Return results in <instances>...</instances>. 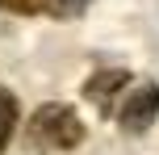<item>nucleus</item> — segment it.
Instances as JSON below:
<instances>
[{
  "label": "nucleus",
  "instance_id": "7ed1b4c3",
  "mask_svg": "<svg viewBox=\"0 0 159 155\" xmlns=\"http://www.w3.org/2000/svg\"><path fill=\"white\" fill-rule=\"evenodd\" d=\"M126 84V71H101V75H92V80L84 84V97L92 101V105H101L105 113H109V105H113V92Z\"/></svg>",
  "mask_w": 159,
  "mask_h": 155
},
{
  "label": "nucleus",
  "instance_id": "20e7f679",
  "mask_svg": "<svg viewBox=\"0 0 159 155\" xmlns=\"http://www.w3.org/2000/svg\"><path fill=\"white\" fill-rule=\"evenodd\" d=\"M13 126H17V101L0 88V151H4V143H8V134H13Z\"/></svg>",
  "mask_w": 159,
  "mask_h": 155
},
{
  "label": "nucleus",
  "instance_id": "423d86ee",
  "mask_svg": "<svg viewBox=\"0 0 159 155\" xmlns=\"http://www.w3.org/2000/svg\"><path fill=\"white\" fill-rule=\"evenodd\" d=\"M8 13H34V0H0Z\"/></svg>",
  "mask_w": 159,
  "mask_h": 155
},
{
  "label": "nucleus",
  "instance_id": "f257e3e1",
  "mask_svg": "<svg viewBox=\"0 0 159 155\" xmlns=\"http://www.w3.org/2000/svg\"><path fill=\"white\" fill-rule=\"evenodd\" d=\"M25 139L38 151H75L84 143V122L71 105H42L25 126Z\"/></svg>",
  "mask_w": 159,
  "mask_h": 155
},
{
  "label": "nucleus",
  "instance_id": "39448f33",
  "mask_svg": "<svg viewBox=\"0 0 159 155\" xmlns=\"http://www.w3.org/2000/svg\"><path fill=\"white\" fill-rule=\"evenodd\" d=\"M88 4H92V0H46L42 8H46L50 17H59V21H71V17H80Z\"/></svg>",
  "mask_w": 159,
  "mask_h": 155
},
{
  "label": "nucleus",
  "instance_id": "f03ea898",
  "mask_svg": "<svg viewBox=\"0 0 159 155\" xmlns=\"http://www.w3.org/2000/svg\"><path fill=\"white\" fill-rule=\"evenodd\" d=\"M159 117V88L155 84H138L121 105V130L126 134H143L151 130V122Z\"/></svg>",
  "mask_w": 159,
  "mask_h": 155
}]
</instances>
